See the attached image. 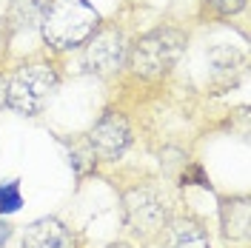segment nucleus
<instances>
[{
  "label": "nucleus",
  "mask_w": 251,
  "mask_h": 248,
  "mask_svg": "<svg viewBox=\"0 0 251 248\" xmlns=\"http://www.w3.org/2000/svg\"><path fill=\"white\" fill-rule=\"evenodd\" d=\"M100 29V15L89 0H51L40 17L43 40L57 51L83 46Z\"/></svg>",
  "instance_id": "obj_1"
},
{
  "label": "nucleus",
  "mask_w": 251,
  "mask_h": 248,
  "mask_svg": "<svg viewBox=\"0 0 251 248\" xmlns=\"http://www.w3.org/2000/svg\"><path fill=\"white\" fill-rule=\"evenodd\" d=\"M186 49V34L174 26H160L143 34L134 46H128L126 63L131 74L140 80H160L174 69Z\"/></svg>",
  "instance_id": "obj_2"
},
{
  "label": "nucleus",
  "mask_w": 251,
  "mask_h": 248,
  "mask_svg": "<svg viewBox=\"0 0 251 248\" xmlns=\"http://www.w3.org/2000/svg\"><path fill=\"white\" fill-rule=\"evenodd\" d=\"M57 72L49 63H31L20 66L12 77L6 80V106L15 109L17 114H37L46 109V103L57 92Z\"/></svg>",
  "instance_id": "obj_3"
},
{
  "label": "nucleus",
  "mask_w": 251,
  "mask_h": 248,
  "mask_svg": "<svg viewBox=\"0 0 251 248\" xmlns=\"http://www.w3.org/2000/svg\"><path fill=\"white\" fill-rule=\"evenodd\" d=\"M123 223L134 234L149 237L169 223V205L154 188L137 186L123 194Z\"/></svg>",
  "instance_id": "obj_4"
},
{
  "label": "nucleus",
  "mask_w": 251,
  "mask_h": 248,
  "mask_svg": "<svg viewBox=\"0 0 251 248\" xmlns=\"http://www.w3.org/2000/svg\"><path fill=\"white\" fill-rule=\"evenodd\" d=\"M128 46H126L123 31L117 29H97L86 40L83 49V66L92 74H114L117 69H123Z\"/></svg>",
  "instance_id": "obj_5"
},
{
  "label": "nucleus",
  "mask_w": 251,
  "mask_h": 248,
  "mask_svg": "<svg viewBox=\"0 0 251 248\" xmlns=\"http://www.w3.org/2000/svg\"><path fill=\"white\" fill-rule=\"evenodd\" d=\"M131 146V125L120 111H106L89 131V149L100 160H117Z\"/></svg>",
  "instance_id": "obj_6"
},
{
  "label": "nucleus",
  "mask_w": 251,
  "mask_h": 248,
  "mask_svg": "<svg viewBox=\"0 0 251 248\" xmlns=\"http://www.w3.org/2000/svg\"><path fill=\"white\" fill-rule=\"evenodd\" d=\"M23 248H75V237L60 220L43 217L26 225L23 231Z\"/></svg>",
  "instance_id": "obj_7"
},
{
  "label": "nucleus",
  "mask_w": 251,
  "mask_h": 248,
  "mask_svg": "<svg viewBox=\"0 0 251 248\" xmlns=\"http://www.w3.org/2000/svg\"><path fill=\"white\" fill-rule=\"evenodd\" d=\"M251 211H249V200H226L220 208V223H223V234L228 243H246L249 240V228H251Z\"/></svg>",
  "instance_id": "obj_8"
},
{
  "label": "nucleus",
  "mask_w": 251,
  "mask_h": 248,
  "mask_svg": "<svg viewBox=\"0 0 251 248\" xmlns=\"http://www.w3.org/2000/svg\"><path fill=\"white\" fill-rule=\"evenodd\" d=\"M51 0H9V15L6 23L12 31H23V29H34L40 26V17L49 9Z\"/></svg>",
  "instance_id": "obj_9"
},
{
  "label": "nucleus",
  "mask_w": 251,
  "mask_h": 248,
  "mask_svg": "<svg viewBox=\"0 0 251 248\" xmlns=\"http://www.w3.org/2000/svg\"><path fill=\"white\" fill-rule=\"evenodd\" d=\"M208 63H211V69H214V80L226 77V83H228V80L234 83V74L243 72L246 57H243V51L234 49V46H214L208 51Z\"/></svg>",
  "instance_id": "obj_10"
},
{
  "label": "nucleus",
  "mask_w": 251,
  "mask_h": 248,
  "mask_svg": "<svg viewBox=\"0 0 251 248\" xmlns=\"http://www.w3.org/2000/svg\"><path fill=\"white\" fill-rule=\"evenodd\" d=\"M169 248H211L208 234L191 223V220H177L169 225Z\"/></svg>",
  "instance_id": "obj_11"
},
{
  "label": "nucleus",
  "mask_w": 251,
  "mask_h": 248,
  "mask_svg": "<svg viewBox=\"0 0 251 248\" xmlns=\"http://www.w3.org/2000/svg\"><path fill=\"white\" fill-rule=\"evenodd\" d=\"M23 205V197H20V188L17 183H6L0 186V214H12Z\"/></svg>",
  "instance_id": "obj_12"
},
{
  "label": "nucleus",
  "mask_w": 251,
  "mask_h": 248,
  "mask_svg": "<svg viewBox=\"0 0 251 248\" xmlns=\"http://www.w3.org/2000/svg\"><path fill=\"white\" fill-rule=\"evenodd\" d=\"M203 3L217 17H231V15H237V12L246 6V0H203Z\"/></svg>",
  "instance_id": "obj_13"
},
{
  "label": "nucleus",
  "mask_w": 251,
  "mask_h": 248,
  "mask_svg": "<svg viewBox=\"0 0 251 248\" xmlns=\"http://www.w3.org/2000/svg\"><path fill=\"white\" fill-rule=\"evenodd\" d=\"M6 106V77L0 74V109Z\"/></svg>",
  "instance_id": "obj_14"
},
{
  "label": "nucleus",
  "mask_w": 251,
  "mask_h": 248,
  "mask_svg": "<svg viewBox=\"0 0 251 248\" xmlns=\"http://www.w3.org/2000/svg\"><path fill=\"white\" fill-rule=\"evenodd\" d=\"M109 248H128L126 243H114V246H109Z\"/></svg>",
  "instance_id": "obj_15"
}]
</instances>
